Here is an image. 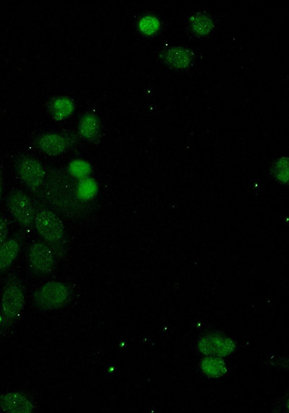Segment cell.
<instances>
[{
	"instance_id": "obj_1",
	"label": "cell",
	"mask_w": 289,
	"mask_h": 413,
	"mask_svg": "<svg viewBox=\"0 0 289 413\" xmlns=\"http://www.w3.org/2000/svg\"><path fill=\"white\" fill-rule=\"evenodd\" d=\"M76 180L66 170L52 168L47 170L41 197L49 208L67 219L82 221L96 211V202H80L75 190ZM36 199V198H35Z\"/></svg>"
},
{
	"instance_id": "obj_2",
	"label": "cell",
	"mask_w": 289,
	"mask_h": 413,
	"mask_svg": "<svg viewBox=\"0 0 289 413\" xmlns=\"http://www.w3.org/2000/svg\"><path fill=\"white\" fill-rule=\"evenodd\" d=\"M34 203L35 230L59 260L65 259L69 252V242L63 221L42 200L35 198Z\"/></svg>"
},
{
	"instance_id": "obj_3",
	"label": "cell",
	"mask_w": 289,
	"mask_h": 413,
	"mask_svg": "<svg viewBox=\"0 0 289 413\" xmlns=\"http://www.w3.org/2000/svg\"><path fill=\"white\" fill-rule=\"evenodd\" d=\"M25 294L21 280L11 274L4 286L0 302V332L5 333L15 325L24 310Z\"/></svg>"
},
{
	"instance_id": "obj_4",
	"label": "cell",
	"mask_w": 289,
	"mask_h": 413,
	"mask_svg": "<svg viewBox=\"0 0 289 413\" xmlns=\"http://www.w3.org/2000/svg\"><path fill=\"white\" fill-rule=\"evenodd\" d=\"M72 288L68 284L52 281L35 292L33 301L39 310H52L66 306L72 299Z\"/></svg>"
},
{
	"instance_id": "obj_5",
	"label": "cell",
	"mask_w": 289,
	"mask_h": 413,
	"mask_svg": "<svg viewBox=\"0 0 289 413\" xmlns=\"http://www.w3.org/2000/svg\"><path fill=\"white\" fill-rule=\"evenodd\" d=\"M7 208L20 230L25 234L35 229L34 200L20 189H13L6 197Z\"/></svg>"
},
{
	"instance_id": "obj_6",
	"label": "cell",
	"mask_w": 289,
	"mask_h": 413,
	"mask_svg": "<svg viewBox=\"0 0 289 413\" xmlns=\"http://www.w3.org/2000/svg\"><path fill=\"white\" fill-rule=\"evenodd\" d=\"M15 168L21 183L39 199L45 183L47 170L42 163L32 157L20 156L16 162Z\"/></svg>"
},
{
	"instance_id": "obj_7",
	"label": "cell",
	"mask_w": 289,
	"mask_h": 413,
	"mask_svg": "<svg viewBox=\"0 0 289 413\" xmlns=\"http://www.w3.org/2000/svg\"><path fill=\"white\" fill-rule=\"evenodd\" d=\"M59 258L44 241H36L29 246L27 262L29 269L37 277H46L56 269Z\"/></svg>"
},
{
	"instance_id": "obj_8",
	"label": "cell",
	"mask_w": 289,
	"mask_h": 413,
	"mask_svg": "<svg viewBox=\"0 0 289 413\" xmlns=\"http://www.w3.org/2000/svg\"><path fill=\"white\" fill-rule=\"evenodd\" d=\"M78 142L75 132L49 133L38 137L35 141L37 149L49 156H59L74 147Z\"/></svg>"
},
{
	"instance_id": "obj_9",
	"label": "cell",
	"mask_w": 289,
	"mask_h": 413,
	"mask_svg": "<svg viewBox=\"0 0 289 413\" xmlns=\"http://www.w3.org/2000/svg\"><path fill=\"white\" fill-rule=\"evenodd\" d=\"M26 234L20 231L0 247V277H3L18 259L23 247Z\"/></svg>"
},
{
	"instance_id": "obj_10",
	"label": "cell",
	"mask_w": 289,
	"mask_h": 413,
	"mask_svg": "<svg viewBox=\"0 0 289 413\" xmlns=\"http://www.w3.org/2000/svg\"><path fill=\"white\" fill-rule=\"evenodd\" d=\"M35 404L31 397L20 392L0 395V409L8 413H30L35 411Z\"/></svg>"
},
{
	"instance_id": "obj_11",
	"label": "cell",
	"mask_w": 289,
	"mask_h": 413,
	"mask_svg": "<svg viewBox=\"0 0 289 413\" xmlns=\"http://www.w3.org/2000/svg\"><path fill=\"white\" fill-rule=\"evenodd\" d=\"M199 349L206 355L225 357L235 350V344L226 337L212 335L200 340Z\"/></svg>"
},
{
	"instance_id": "obj_12",
	"label": "cell",
	"mask_w": 289,
	"mask_h": 413,
	"mask_svg": "<svg viewBox=\"0 0 289 413\" xmlns=\"http://www.w3.org/2000/svg\"><path fill=\"white\" fill-rule=\"evenodd\" d=\"M81 137L92 144H98L102 135L101 122L97 115L92 113L84 115L78 124Z\"/></svg>"
},
{
	"instance_id": "obj_13",
	"label": "cell",
	"mask_w": 289,
	"mask_h": 413,
	"mask_svg": "<svg viewBox=\"0 0 289 413\" xmlns=\"http://www.w3.org/2000/svg\"><path fill=\"white\" fill-rule=\"evenodd\" d=\"M161 57L168 66L183 69L191 65L194 54L190 50L185 47H171L164 51Z\"/></svg>"
},
{
	"instance_id": "obj_14",
	"label": "cell",
	"mask_w": 289,
	"mask_h": 413,
	"mask_svg": "<svg viewBox=\"0 0 289 413\" xmlns=\"http://www.w3.org/2000/svg\"><path fill=\"white\" fill-rule=\"evenodd\" d=\"M75 190L79 200L85 204L95 202L99 192L97 182L92 177L76 181Z\"/></svg>"
},
{
	"instance_id": "obj_15",
	"label": "cell",
	"mask_w": 289,
	"mask_h": 413,
	"mask_svg": "<svg viewBox=\"0 0 289 413\" xmlns=\"http://www.w3.org/2000/svg\"><path fill=\"white\" fill-rule=\"evenodd\" d=\"M75 110L73 102L66 97L55 98L50 103V111L56 121H64L73 114Z\"/></svg>"
},
{
	"instance_id": "obj_16",
	"label": "cell",
	"mask_w": 289,
	"mask_h": 413,
	"mask_svg": "<svg viewBox=\"0 0 289 413\" xmlns=\"http://www.w3.org/2000/svg\"><path fill=\"white\" fill-rule=\"evenodd\" d=\"M190 26L191 31L196 36L205 37L213 31L214 23L209 16L197 13L190 18Z\"/></svg>"
},
{
	"instance_id": "obj_17",
	"label": "cell",
	"mask_w": 289,
	"mask_h": 413,
	"mask_svg": "<svg viewBox=\"0 0 289 413\" xmlns=\"http://www.w3.org/2000/svg\"><path fill=\"white\" fill-rule=\"evenodd\" d=\"M66 171L73 180L79 181L90 178L93 173V169L88 161L76 159L69 163Z\"/></svg>"
},
{
	"instance_id": "obj_18",
	"label": "cell",
	"mask_w": 289,
	"mask_h": 413,
	"mask_svg": "<svg viewBox=\"0 0 289 413\" xmlns=\"http://www.w3.org/2000/svg\"><path fill=\"white\" fill-rule=\"evenodd\" d=\"M202 369L211 377H219L226 372L225 363L217 358H208L202 362Z\"/></svg>"
},
{
	"instance_id": "obj_19",
	"label": "cell",
	"mask_w": 289,
	"mask_h": 413,
	"mask_svg": "<svg viewBox=\"0 0 289 413\" xmlns=\"http://www.w3.org/2000/svg\"><path fill=\"white\" fill-rule=\"evenodd\" d=\"M140 31L146 35L156 34L160 27L159 21L154 16H147L143 17L138 24Z\"/></svg>"
},
{
	"instance_id": "obj_20",
	"label": "cell",
	"mask_w": 289,
	"mask_h": 413,
	"mask_svg": "<svg viewBox=\"0 0 289 413\" xmlns=\"http://www.w3.org/2000/svg\"><path fill=\"white\" fill-rule=\"evenodd\" d=\"M274 173L276 178L281 182L288 181V160L281 158L275 165Z\"/></svg>"
},
{
	"instance_id": "obj_21",
	"label": "cell",
	"mask_w": 289,
	"mask_h": 413,
	"mask_svg": "<svg viewBox=\"0 0 289 413\" xmlns=\"http://www.w3.org/2000/svg\"><path fill=\"white\" fill-rule=\"evenodd\" d=\"M9 227L7 219L3 215H0V247L8 239Z\"/></svg>"
},
{
	"instance_id": "obj_22",
	"label": "cell",
	"mask_w": 289,
	"mask_h": 413,
	"mask_svg": "<svg viewBox=\"0 0 289 413\" xmlns=\"http://www.w3.org/2000/svg\"><path fill=\"white\" fill-rule=\"evenodd\" d=\"M4 182H5V168L4 165H0V202H1L4 194Z\"/></svg>"
}]
</instances>
